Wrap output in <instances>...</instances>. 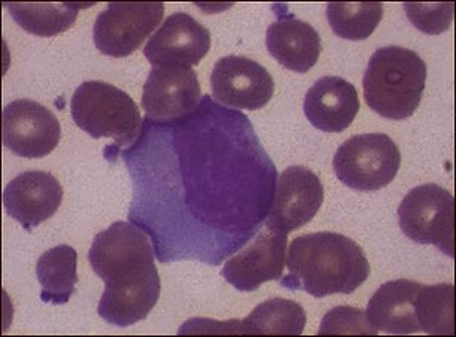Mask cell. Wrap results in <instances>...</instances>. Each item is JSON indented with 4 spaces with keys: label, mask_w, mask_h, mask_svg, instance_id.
I'll use <instances>...</instances> for the list:
<instances>
[{
    "label": "cell",
    "mask_w": 456,
    "mask_h": 337,
    "mask_svg": "<svg viewBox=\"0 0 456 337\" xmlns=\"http://www.w3.org/2000/svg\"><path fill=\"white\" fill-rule=\"evenodd\" d=\"M360 97L351 82L340 77H324L307 90L305 115L312 126L325 133L346 130L360 112Z\"/></svg>",
    "instance_id": "9a60e30c"
},
{
    "label": "cell",
    "mask_w": 456,
    "mask_h": 337,
    "mask_svg": "<svg viewBox=\"0 0 456 337\" xmlns=\"http://www.w3.org/2000/svg\"><path fill=\"white\" fill-rule=\"evenodd\" d=\"M165 14V4H110L97 15L93 39L97 50L110 57H127L156 30Z\"/></svg>",
    "instance_id": "52a82bcc"
},
{
    "label": "cell",
    "mask_w": 456,
    "mask_h": 337,
    "mask_svg": "<svg viewBox=\"0 0 456 337\" xmlns=\"http://www.w3.org/2000/svg\"><path fill=\"white\" fill-rule=\"evenodd\" d=\"M384 17L382 4H329L327 19L338 37L364 41L373 35Z\"/></svg>",
    "instance_id": "7402d4cb"
},
{
    "label": "cell",
    "mask_w": 456,
    "mask_h": 337,
    "mask_svg": "<svg viewBox=\"0 0 456 337\" xmlns=\"http://www.w3.org/2000/svg\"><path fill=\"white\" fill-rule=\"evenodd\" d=\"M324 203V187L311 168L291 166L279 177L265 226L278 232H296L314 219Z\"/></svg>",
    "instance_id": "30bf717a"
},
{
    "label": "cell",
    "mask_w": 456,
    "mask_h": 337,
    "mask_svg": "<svg viewBox=\"0 0 456 337\" xmlns=\"http://www.w3.org/2000/svg\"><path fill=\"white\" fill-rule=\"evenodd\" d=\"M215 101L236 110L265 108L273 97L274 81L269 70L243 55H225L215 63L210 75Z\"/></svg>",
    "instance_id": "9c48e42d"
},
{
    "label": "cell",
    "mask_w": 456,
    "mask_h": 337,
    "mask_svg": "<svg viewBox=\"0 0 456 337\" xmlns=\"http://www.w3.org/2000/svg\"><path fill=\"white\" fill-rule=\"evenodd\" d=\"M378 330L371 325L367 312L351 306H338L325 315L318 334H371Z\"/></svg>",
    "instance_id": "603a6c76"
},
{
    "label": "cell",
    "mask_w": 456,
    "mask_h": 337,
    "mask_svg": "<svg viewBox=\"0 0 456 337\" xmlns=\"http://www.w3.org/2000/svg\"><path fill=\"white\" fill-rule=\"evenodd\" d=\"M288 275L281 285L321 299L352 294L367 281L370 263L355 241L340 233L320 232L296 237L287 252Z\"/></svg>",
    "instance_id": "7a4b0ae2"
},
{
    "label": "cell",
    "mask_w": 456,
    "mask_h": 337,
    "mask_svg": "<svg viewBox=\"0 0 456 337\" xmlns=\"http://www.w3.org/2000/svg\"><path fill=\"white\" fill-rule=\"evenodd\" d=\"M402 154L385 133L356 135L343 142L333 159L338 181L358 192H378L397 177Z\"/></svg>",
    "instance_id": "5b68a950"
},
{
    "label": "cell",
    "mask_w": 456,
    "mask_h": 337,
    "mask_svg": "<svg viewBox=\"0 0 456 337\" xmlns=\"http://www.w3.org/2000/svg\"><path fill=\"white\" fill-rule=\"evenodd\" d=\"M210 50V32L187 12H176L165 20L143 48L152 68H192Z\"/></svg>",
    "instance_id": "7c38bea8"
},
{
    "label": "cell",
    "mask_w": 456,
    "mask_h": 337,
    "mask_svg": "<svg viewBox=\"0 0 456 337\" xmlns=\"http://www.w3.org/2000/svg\"><path fill=\"white\" fill-rule=\"evenodd\" d=\"M407 19L416 29L427 35H440L451 28L453 20V4H404Z\"/></svg>",
    "instance_id": "cb8c5ba5"
},
{
    "label": "cell",
    "mask_w": 456,
    "mask_h": 337,
    "mask_svg": "<svg viewBox=\"0 0 456 337\" xmlns=\"http://www.w3.org/2000/svg\"><path fill=\"white\" fill-rule=\"evenodd\" d=\"M11 17L26 32L41 37H57L72 28L78 11L87 5L78 4H5Z\"/></svg>",
    "instance_id": "ffe728a7"
},
{
    "label": "cell",
    "mask_w": 456,
    "mask_h": 337,
    "mask_svg": "<svg viewBox=\"0 0 456 337\" xmlns=\"http://www.w3.org/2000/svg\"><path fill=\"white\" fill-rule=\"evenodd\" d=\"M306 327V312L297 301L270 299L260 303L247 318L239 321L242 334H292L300 336Z\"/></svg>",
    "instance_id": "d6986e66"
},
{
    "label": "cell",
    "mask_w": 456,
    "mask_h": 337,
    "mask_svg": "<svg viewBox=\"0 0 456 337\" xmlns=\"http://www.w3.org/2000/svg\"><path fill=\"white\" fill-rule=\"evenodd\" d=\"M420 333L429 336H452L453 327V285L436 284L420 287L415 300Z\"/></svg>",
    "instance_id": "44dd1931"
},
{
    "label": "cell",
    "mask_w": 456,
    "mask_h": 337,
    "mask_svg": "<svg viewBox=\"0 0 456 337\" xmlns=\"http://www.w3.org/2000/svg\"><path fill=\"white\" fill-rule=\"evenodd\" d=\"M92 269L105 283L97 314L117 327H130L154 309L161 281L154 250L141 228L117 223L94 237L88 252Z\"/></svg>",
    "instance_id": "6da1fadb"
},
{
    "label": "cell",
    "mask_w": 456,
    "mask_h": 337,
    "mask_svg": "<svg viewBox=\"0 0 456 337\" xmlns=\"http://www.w3.org/2000/svg\"><path fill=\"white\" fill-rule=\"evenodd\" d=\"M455 199L437 184L413 188L398 206L400 228L411 241L437 246L453 257Z\"/></svg>",
    "instance_id": "8992f818"
},
{
    "label": "cell",
    "mask_w": 456,
    "mask_h": 337,
    "mask_svg": "<svg viewBox=\"0 0 456 337\" xmlns=\"http://www.w3.org/2000/svg\"><path fill=\"white\" fill-rule=\"evenodd\" d=\"M422 284L409 279L388 281L374 292L367 305V316L378 332L387 334L420 333L415 300Z\"/></svg>",
    "instance_id": "2e32d148"
},
{
    "label": "cell",
    "mask_w": 456,
    "mask_h": 337,
    "mask_svg": "<svg viewBox=\"0 0 456 337\" xmlns=\"http://www.w3.org/2000/svg\"><path fill=\"white\" fill-rule=\"evenodd\" d=\"M75 124L94 139L110 137L130 145L141 128V110L121 88L103 81L83 82L70 102Z\"/></svg>",
    "instance_id": "277c9868"
},
{
    "label": "cell",
    "mask_w": 456,
    "mask_h": 337,
    "mask_svg": "<svg viewBox=\"0 0 456 337\" xmlns=\"http://www.w3.org/2000/svg\"><path fill=\"white\" fill-rule=\"evenodd\" d=\"M287 266V234L265 226L256 241L224 265V279L239 292H256L265 283L283 276Z\"/></svg>",
    "instance_id": "8fae6325"
},
{
    "label": "cell",
    "mask_w": 456,
    "mask_h": 337,
    "mask_svg": "<svg viewBox=\"0 0 456 337\" xmlns=\"http://www.w3.org/2000/svg\"><path fill=\"white\" fill-rule=\"evenodd\" d=\"M78 252L69 245H57L44 252L37 263L42 301L64 305L78 284Z\"/></svg>",
    "instance_id": "ac0fdd59"
},
{
    "label": "cell",
    "mask_w": 456,
    "mask_h": 337,
    "mask_svg": "<svg viewBox=\"0 0 456 337\" xmlns=\"http://www.w3.org/2000/svg\"><path fill=\"white\" fill-rule=\"evenodd\" d=\"M61 127L48 108L30 101L11 102L2 112V141L23 159H42L59 145Z\"/></svg>",
    "instance_id": "ba28073f"
},
{
    "label": "cell",
    "mask_w": 456,
    "mask_h": 337,
    "mask_svg": "<svg viewBox=\"0 0 456 337\" xmlns=\"http://www.w3.org/2000/svg\"><path fill=\"white\" fill-rule=\"evenodd\" d=\"M200 97V82L192 68H152L143 86L142 108L148 119L167 121L191 112Z\"/></svg>",
    "instance_id": "4fadbf2b"
},
{
    "label": "cell",
    "mask_w": 456,
    "mask_h": 337,
    "mask_svg": "<svg viewBox=\"0 0 456 337\" xmlns=\"http://www.w3.org/2000/svg\"><path fill=\"white\" fill-rule=\"evenodd\" d=\"M427 75V63L415 51L395 45L380 48L365 69V102L384 119H409L419 108Z\"/></svg>",
    "instance_id": "3957f363"
},
{
    "label": "cell",
    "mask_w": 456,
    "mask_h": 337,
    "mask_svg": "<svg viewBox=\"0 0 456 337\" xmlns=\"http://www.w3.org/2000/svg\"><path fill=\"white\" fill-rule=\"evenodd\" d=\"M63 201V188L55 177L42 170H28L15 177L4 192L6 214L28 232L50 219Z\"/></svg>",
    "instance_id": "5bb4252c"
},
{
    "label": "cell",
    "mask_w": 456,
    "mask_h": 337,
    "mask_svg": "<svg viewBox=\"0 0 456 337\" xmlns=\"http://www.w3.org/2000/svg\"><path fill=\"white\" fill-rule=\"evenodd\" d=\"M265 44L273 59L297 73L309 72L320 59V33L311 24L294 17L270 24Z\"/></svg>",
    "instance_id": "e0dca14e"
}]
</instances>
